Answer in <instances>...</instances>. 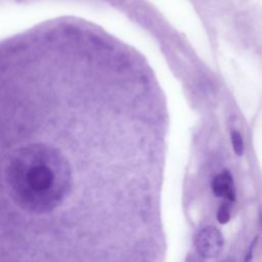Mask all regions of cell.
<instances>
[{
	"label": "cell",
	"mask_w": 262,
	"mask_h": 262,
	"mask_svg": "<svg viewBox=\"0 0 262 262\" xmlns=\"http://www.w3.org/2000/svg\"><path fill=\"white\" fill-rule=\"evenodd\" d=\"M5 179L15 203L33 213L57 208L72 186V170L64 156L46 143H30L10 157Z\"/></svg>",
	"instance_id": "cell-1"
},
{
	"label": "cell",
	"mask_w": 262,
	"mask_h": 262,
	"mask_svg": "<svg viewBox=\"0 0 262 262\" xmlns=\"http://www.w3.org/2000/svg\"><path fill=\"white\" fill-rule=\"evenodd\" d=\"M194 245L199 254L207 259L217 257L223 248V236L214 226H206L201 229L195 238Z\"/></svg>",
	"instance_id": "cell-2"
},
{
	"label": "cell",
	"mask_w": 262,
	"mask_h": 262,
	"mask_svg": "<svg viewBox=\"0 0 262 262\" xmlns=\"http://www.w3.org/2000/svg\"><path fill=\"white\" fill-rule=\"evenodd\" d=\"M214 194L218 198H224L229 202L235 201V189L233 184V178L229 171L224 170L217 174L211 183Z\"/></svg>",
	"instance_id": "cell-3"
},
{
	"label": "cell",
	"mask_w": 262,
	"mask_h": 262,
	"mask_svg": "<svg viewBox=\"0 0 262 262\" xmlns=\"http://www.w3.org/2000/svg\"><path fill=\"white\" fill-rule=\"evenodd\" d=\"M232 148L236 156L242 157L244 154V140L242 135L237 131H232L230 134Z\"/></svg>",
	"instance_id": "cell-4"
},
{
	"label": "cell",
	"mask_w": 262,
	"mask_h": 262,
	"mask_svg": "<svg viewBox=\"0 0 262 262\" xmlns=\"http://www.w3.org/2000/svg\"><path fill=\"white\" fill-rule=\"evenodd\" d=\"M229 201L223 203L217 211V220L220 224H226L230 220V205Z\"/></svg>",
	"instance_id": "cell-5"
},
{
	"label": "cell",
	"mask_w": 262,
	"mask_h": 262,
	"mask_svg": "<svg viewBox=\"0 0 262 262\" xmlns=\"http://www.w3.org/2000/svg\"><path fill=\"white\" fill-rule=\"evenodd\" d=\"M259 220H260V226H261V231H262V209L259 212Z\"/></svg>",
	"instance_id": "cell-6"
}]
</instances>
